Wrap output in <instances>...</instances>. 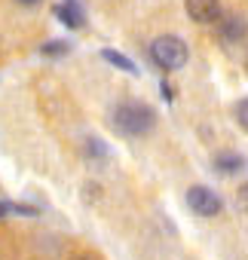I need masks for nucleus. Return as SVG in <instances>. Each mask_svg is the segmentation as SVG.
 <instances>
[{
  "instance_id": "nucleus-13",
  "label": "nucleus",
  "mask_w": 248,
  "mask_h": 260,
  "mask_svg": "<svg viewBox=\"0 0 248 260\" xmlns=\"http://www.w3.org/2000/svg\"><path fill=\"white\" fill-rule=\"evenodd\" d=\"M7 214H16V205H10V202H0V217H7Z\"/></svg>"
},
{
  "instance_id": "nucleus-5",
  "label": "nucleus",
  "mask_w": 248,
  "mask_h": 260,
  "mask_svg": "<svg viewBox=\"0 0 248 260\" xmlns=\"http://www.w3.org/2000/svg\"><path fill=\"white\" fill-rule=\"evenodd\" d=\"M218 37L224 43H242L248 37V16H239V13H230V16H221L218 22Z\"/></svg>"
},
{
  "instance_id": "nucleus-2",
  "label": "nucleus",
  "mask_w": 248,
  "mask_h": 260,
  "mask_svg": "<svg viewBox=\"0 0 248 260\" xmlns=\"http://www.w3.org/2000/svg\"><path fill=\"white\" fill-rule=\"evenodd\" d=\"M150 58L160 71H181L190 58V49L181 37H172V34H163L150 43Z\"/></svg>"
},
{
  "instance_id": "nucleus-10",
  "label": "nucleus",
  "mask_w": 248,
  "mask_h": 260,
  "mask_svg": "<svg viewBox=\"0 0 248 260\" xmlns=\"http://www.w3.org/2000/svg\"><path fill=\"white\" fill-rule=\"evenodd\" d=\"M68 52H71V43L68 40H46L40 46V55H46V58H61Z\"/></svg>"
},
{
  "instance_id": "nucleus-12",
  "label": "nucleus",
  "mask_w": 248,
  "mask_h": 260,
  "mask_svg": "<svg viewBox=\"0 0 248 260\" xmlns=\"http://www.w3.org/2000/svg\"><path fill=\"white\" fill-rule=\"evenodd\" d=\"M236 208H239L242 214H248V181L239 184V190H236Z\"/></svg>"
},
{
  "instance_id": "nucleus-6",
  "label": "nucleus",
  "mask_w": 248,
  "mask_h": 260,
  "mask_svg": "<svg viewBox=\"0 0 248 260\" xmlns=\"http://www.w3.org/2000/svg\"><path fill=\"white\" fill-rule=\"evenodd\" d=\"M55 16H58V22H61L65 28H71V31H80V28L86 25V10L80 7V0H61V4L55 7Z\"/></svg>"
},
{
  "instance_id": "nucleus-9",
  "label": "nucleus",
  "mask_w": 248,
  "mask_h": 260,
  "mask_svg": "<svg viewBox=\"0 0 248 260\" xmlns=\"http://www.w3.org/2000/svg\"><path fill=\"white\" fill-rule=\"evenodd\" d=\"M83 153H86V159H107V144L101 141V138H86L83 141Z\"/></svg>"
},
{
  "instance_id": "nucleus-4",
  "label": "nucleus",
  "mask_w": 248,
  "mask_h": 260,
  "mask_svg": "<svg viewBox=\"0 0 248 260\" xmlns=\"http://www.w3.org/2000/svg\"><path fill=\"white\" fill-rule=\"evenodd\" d=\"M184 10L196 25H218L221 22V0H184Z\"/></svg>"
},
{
  "instance_id": "nucleus-1",
  "label": "nucleus",
  "mask_w": 248,
  "mask_h": 260,
  "mask_svg": "<svg viewBox=\"0 0 248 260\" xmlns=\"http://www.w3.org/2000/svg\"><path fill=\"white\" fill-rule=\"evenodd\" d=\"M110 122L119 135L126 138H144L157 128V110L144 101H135V98H126L119 101L113 110H110Z\"/></svg>"
},
{
  "instance_id": "nucleus-15",
  "label": "nucleus",
  "mask_w": 248,
  "mask_h": 260,
  "mask_svg": "<svg viewBox=\"0 0 248 260\" xmlns=\"http://www.w3.org/2000/svg\"><path fill=\"white\" fill-rule=\"evenodd\" d=\"M74 260H98V257H92V254H77Z\"/></svg>"
},
{
  "instance_id": "nucleus-11",
  "label": "nucleus",
  "mask_w": 248,
  "mask_h": 260,
  "mask_svg": "<svg viewBox=\"0 0 248 260\" xmlns=\"http://www.w3.org/2000/svg\"><path fill=\"white\" fill-rule=\"evenodd\" d=\"M233 116H236V122H239L242 132H248V98H239L233 104Z\"/></svg>"
},
{
  "instance_id": "nucleus-16",
  "label": "nucleus",
  "mask_w": 248,
  "mask_h": 260,
  "mask_svg": "<svg viewBox=\"0 0 248 260\" xmlns=\"http://www.w3.org/2000/svg\"><path fill=\"white\" fill-rule=\"evenodd\" d=\"M245 71H248V55H245Z\"/></svg>"
},
{
  "instance_id": "nucleus-3",
  "label": "nucleus",
  "mask_w": 248,
  "mask_h": 260,
  "mask_svg": "<svg viewBox=\"0 0 248 260\" xmlns=\"http://www.w3.org/2000/svg\"><path fill=\"white\" fill-rule=\"evenodd\" d=\"M187 205H190V211L199 214V217H218V214L224 211V199H221L211 187H205V184H196V187L187 190Z\"/></svg>"
},
{
  "instance_id": "nucleus-8",
  "label": "nucleus",
  "mask_w": 248,
  "mask_h": 260,
  "mask_svg": "<svg viewBox=\"0 0 248 260\" xmlns=\"http://www.w3.org/2000/svg\"><path fill=\"white\" fill-rule=\"evenodd\" d=\"M101 58H104L107 64H113V68H119V71H126V74H135V71H138L135 61H129L126 55L116 52V49H101Z\"/></svg>"
},
{
  "instance_id": "nucleus-14",
  "label": "nucleus",
  "mask_w": 248,
  "mask_h": 260,
  "mask_svg": "<svg viewBox=\"0 0 248 260\" xmlns=\"http://www.w3.org/2000/svg\"><path fill=\"white\" fill-rule=\"evenodd\" d=\"M19 4H22V7H37L40 0H19Z\"/></svg>"
},
{
  "instance_id": "nucleus-7",
  "label": "nucleus",
  "mask_w": 248,
  "mask_h": 260,
  "mask_svg": "<svg viewBox=\"0 0 248 260\" xmlns=\"http://www.w3.org/2000/svg\"><path fill=\"white\" fill-rule=\"evenodd\" d=\"M211 166H214V172H218V175L233 178V175L245 172V166H248V162H245V156H242V153H236V150H221V153H214Z\"/></svg>"
}]
</instances>
